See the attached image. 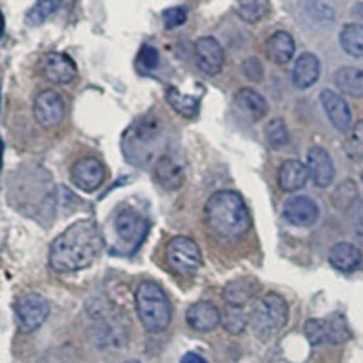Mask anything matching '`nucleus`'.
I'll return each mask as SVG.
<instances>
[{
	"mask_svg": "<svg viewBox=\"0 0 363 363\" xmlns=\"http://www.w3.org/2000/svg\"><path fill=\"white\" fill-rule=\"evenodd\" d=\"M356 196H358V187L352 180H347L343 184H340L338 189L333 194V203H335L338 209H349V207L354 203Z\"/></svg>",
	"mask_w": 363,
	"mask_h": 363,
	"instance_id": "473e14b6",
	"label": "nucleus"
},
{
	"mask_svg": "<svg viewBox=\"0 0 363 363\" xmlns=\"http://www.w3.org/2000/svg\"><path fill=\"white\" fill-rule=\"evenodd\" d=\"M186 320L194 330L209 333V330L216 329L218 323L222 322V313L211 301H196L187 309Z\"/></svg>",
	"mask_w": 363,
	"mask_h": 363,
	"instance_id": "f3484780",
	"label": "nucleus"
},
{
	"mask_svg": "<svg viewBox=\"0 0 363 363\" xmlns=\"http://www.w3.org/2000/svg\"><path fill=\"white\" fill-rule=\"evenodd\" d=\"M287 318H289L287 301L280 294L267 293L252 307L249 323H251L256 338L262 342H269L284 329Z\"/></svg>",
	"mask_w": 363,
	"mask_h": 363,
	"instance_id": "20e7f679",
	"label": "nucleus"
},
{
	"mask_svg": "<svg viewBox=\"0 0 363 363\" xmlns=\"http://www.w3.org/2000/svg\"><path fill=\"white\" fill-rule=\"evenodd\" d=\"M271 11L269 0H238L236 2V13L242 21L249 24H258L264 21Z\"/></svg>",
	"mask_w": 363,
	"mask_h": 363,
	"instance_id": "cd10ccee",
	"label": "nucleus"
},
{
	"mask_svg": "<svg viewBox=\"0 0 363 363\" xmlns=\"http://www.w3.org/2000/svg\"><path fill=\"white\" fill-rule=\"evenodd\" d=\"M236 106L240 111H244L245 115L251 116L252 120H262L265 118L269 111V104L258 91L251 89V87H242L235 96Z\"/></svg>",
	"mask_w": 363,
	"mask_h": 363,
	"instance_id": "5701e85b",
	"label": "nucleus"
},
{
	"mask_svg": "<svg viewBox=\"0 0 363 363\" xmlns=\"http://www.w3.org/2000/svg\"><path fill=\"white\" fill-rule=\"evenodd\" d=\"M66 106L62 96L53 89H44L37 95L33 102V115L38 124L45 129L57 128L64 120Z\"/></svg>",
	"mask_w": 363,
	"mask_h": 363,
	"instance_id": "1a4fd4ad",
	"label": "nucleus"
},
{
	"mask_svg": "<svg viewBox=\"0 0 363 363\" xmlns=\"http://www.w3.org/2000/svg\"><path fill=\"white\" fill-rule=\"evenodd\" d=\"M303 333L311 345H323V343L342 345V343L349 342L352 336L345 316L340 313L330 314L323 320H309L303 327Z\"/></svg>",
	"mask_w": 363,
	"mask_h": 363,
	"instance_id": "39448f33",
	"label": "nucleus"
},
{
	"mask_svg": "<svg viewBox=\"0 0 363 363\" xmlns=\"http://www.w3.org/2000/svg\"><path fill=\"white\" fill-rule=\"evenodd\" d=\"M242 73L245 74V79L258 82V80L264 79V66H262L258 58H249V60L242 64Z\"/></svg>",
	"mask_w": 363,
	"mask_h": 363,
	"instance_id": "e433bc0d",
	"label": "nucleus"
},
{
	"mask_svg": "<svg viewBox=\"0 0 363 363\" xmlns=\"http://www.w3.org/2000/svg\"><path fill=\"white\" fill-rule=\"evenodd\" d=\"M115 229L120 238L128 242L131 247H138L147 235L149 223L147 218H144L138 211L124 209L116 216Z\"/></svg>",
	"mask_w": 363,
	"mask_h": 363,
	"instance_id": "ddd939ff",
	"label": "nucleus"
},
{
	"mask_svg": "<svg viewBox=\"0 0 363 363\" xmlns=\"http://www.w3.org/2000/svg\"><path fill=\"white\" fill-rule=\"evenodd\" d=\"M71 182L74 187H79L84 193H93L99 189L104 182V167L102 162L96 158H80L71 167Z\"/></svg>",
	"mask_w": 363,
	"mask_h": 363,
	"instance_id": "9d476101",
	"label": "nucleus"
},
{
	"mask_svg": "<svg viewBox=\"0 0 363 363\" xmlns=\"http://www.w3.org/2000/svg\"><path fill=\"white\" fill-rule=\"evenodd\" d=\"M194 58H196L200 71L215 77L222 71L225 53H223L222 44L215 37H202L194 44Z\"/></svg>",
	"mask_w": 363,
	"mask_h": 363,
	"instance_id": "f8f14e48",
	"label": "nucleus"
},
{
	"mask_svg": "<svg viewBox=\"0 0 363 363\" xmlns=\"http://www.w3.org/2000/svg\"><path fill=\"white\" fill-rule=\"evenodd\" d=\"M155 177L165 191L180 189L184 180H186V173L182 169V165L167 155L158 158L157 164H155Z\"/></svg>",
	"mask_w": 363,
	"mask_h": 363,
	"instance_id": "412c9836",
	"label": "nucleus"
},
{
	"mask_svg": "<svg viewBox=\"0 0 363 363\" xmlns=\"http://www.w3.org/2000/svg\"><path fill=\"white\" fill-rule=\"evenodd\" d=\"M265 140L272 149H280L289 144V131L284 120L274 118L265 125Z\"/></svg>",
	"mask_w": 363,
	"mask_h": 363,
	"instance_id": "7c9ffc66",
	"label": "nucleus"
},
{
	"mask_svg": "<svg viewBox=\"0 0 363 363\" xmlns=\"http://www.w3.org/2000/svg\"><path fill=\"white\" fill-rule=\"evenodd\" d=\"M40 71L53 84H69L77 79V66L66 53L50 51L40 58Z\"/></svg>",
	"mask_w": 363,
	"mask_h": 363,
	"instance_id": "9b49d317",
	"label": "nucleus"
},
{
	"mask_svg": "<svg viewBox=\"0 0 363 363\" xmlns=\"http://www.w3.org/2000/svg\"><path fill=\"white\" fill-rule=\"evenodd\" d=\"M165 260L180 274H194L202 265V252L189 236H174L165 245Z\"/></svg>",
	"mask_w": 363,
	"mask_h": 363,
	"instance_id": "423d86ee",
	"label": "nucleus"
},
{
	"mask_svg": "<svg viewBox=\"0 0 363 363\" xmlns=\"http://www.w3.org/2000/svg\"><path fill=\"white\" fill-rule=\"evenodd\" d=\"M309 180V169L300 160H285L278 171V186L285 193H294L306 187Z\"/></svg>",
	"mask_w": 363,
	"mask_h": 363,
	"instance_id": "a211bd4d",
	"label": "nucleus"
},
{
	"mask_svg": "<svg viewBox=\"0 0 363 363\" xmlns=\"http://www.w3.org/2000/svg\"><path fill=\"white\" fill-rule=\"evenodd\" d=\"M329 262L338 271H354L362 264V251L349 242H340L330 249Z\"/></svg>",
	"mask_w": 363,
	"mask_h": 363,
	"instance_id": "b1692460",
	"label": "nucleus"
},
{
	"mask_svg": "<svg viewBox=\"0 0 363 363\" xmlns=\"http://www.w3.org/2000/svg\"><path fill=\"white\" fill-rule=\"evenodd\" d=\"M203 218L209 231L222 240L240 238L251 225L247 206L236 191L211 194L203 207Z\"/></svg>",
	"mask_w": 363,
	"mask_h": 363,
	"instance_id": "f03ea898",
	"label": "nucleus"
},
{
	"mask_svg": "<svg viewBox=\"0 0 363 363\" xmlns=\"http://www.w3.org/2000/svg\"><path fill=\"white\" fill-rule=\"evenodd\" d=\"M294 50H296L294 38L287 31H277V33H272L267 38V42H265V55L274 64L291 62Z\"/></svg>",
	"mask_w": 363,
	"mask_h": 363,
	"instance_id": "4be33fe9",
	"label": "nucleus"
},
{
	"mask_svg": "<svg viewBox=\"0 0 363 363\" xmlns=\"http://www.w3.org/2000/svg\"><path fill=\"white\" fill-rule=\"evenodd\" d=\"M320 102H322L325 115L329 116L330 124L335 125L338 131H351L352 113L342 95H338L333 89H323L322 95H320Z\"/></svg>",
	"mask_w": 363,
	"mask_h": 363,
	"instance_id": "4468645a",
	"label": "nucleus"
},
{
	"mask_svg": "<svg viewBox=\"0 0 363 363\" xmlns=\"http://www.w3.org/2000/svg\"><path fill=\"white\" fill-rule=\"evenodd\" d=\"M260 284L255 278H238L223 287V300L227 301V306L244 307L260 293Z\"/></svg>",
	"mask_w": 363,
	"mask_h": 363,
	"instance_id": "aec40b11",
	"label": "nucleus"
},
{
	"mask_svg": "<svg viewBox=\"0 0 363 363\" xmlns=\"http://www.w3.org/2000/svg\"><path fill=\"white\" fill-rule=\"evenodd\" d=\"M60 6V0H37V4L28 11L26 22L29 26H38L45 21V18L53 15Z\"/></svg>",
	"mask_w": 363,
	"mask_h": 363,
	"instance_id": "2f4dec72",
	"label": "nucleus"
},
{
	"mask_svg": "<svg viewBox=\"0 0 363 363\" xmlns=\"http://www.w3.org/2000/svg\"><path fill=\"white\" fill-rule=\"evenodd\" d=\"M352 15H354V17H358L359 21L363 22V2L354 4V8H352Z\"/></svg>",
	"mask_w": 363,
	"mask_h": 363,
	"instance_id": "58836bf2",
	"label": "nucleus"
},
{
	"mask_svg": "<svg viewBox=\"0 0 363 363\" xmlns=\"http://www.w3.org/2000/svg\"><path fill=\"white\" fill-rule=\"evenodd\" d=\"M320 209L309 196H293L285 202L284 216L296 227H311L318 220Z\"/></svg>",
	"mask_w": 363,
	"mask_h": 363,
	"instance_id": "dca6fc26",
	"label": "nucleus"
},
{
	"mask_svg": "<svg viewBox=\"0 0 363 363\" xmlns=\"http://www.w3.org/2000/svg\"><path fill=\"white\" fill-rule=\"evenodd\" d=\"M340 45L347 55L363 58V26L347 24L340 33Z\"/></svg>",
	"mask_w": 363,
	"mask_h": 363,
	"instance_id": "c85d7f7f",
	"label": "nucleus"
},
{
	"mask_svg": "<svg viewBox=\"0 0 363 363\" xmlns=\"http://www.w3.org/2000/svg\"><path fill=\"white\" fill-rule=\"evenodd\" d=\"M347 151L354 158H363V120H358L347 136Z\"/></svg>",
	"mask_w": 363,
	"mask_h": 363,
	"instance_id": "72a5a7b5",
	"label": "nucleus"
},
{
	"mask_svg": "<svg viewBox=\"0 0 363 363\" xmlns=\"http://www.w3.org/2000/svg\"><path fill=\"white\" fill-rule=\"evenodd\" d=\"M157 116L145 115L136 120L135 125L128 131L124 138L125 155L129 160H138V153H145V147H151L160 138V124Z\"/></svg>",
	"mask_w": 363,
	"mask_h": 363,
	"instance_id": "0eeeda50",
	"label": "nucleus"
},
{
	"mask_svg": "<svg viewBox=\"0 0 363 363\" xmlns=\"http://www.w3.org/2000/svg\"><path fill=\"white\" fill-rule=\"evenodd\" d=\"M180 363H207V362L202 358V356L196 354V352H187V354H184V358L180 359Z\"/></svg>",
	"mask_w": 363,
	"mask_h": 363,
	"instance_id": "4c0bfd02",
	"label": "nucleus"
},
{
	"mask_svg": "<svg viewBox=\"0 0 363 363\" xmlns=\"http://www.w3.org/2000/svg\"><path fill=\"white\" fill-rule=\"evenodd\" d=\"M162 21H164V26L167 29L178 28V26H182L187 21V9L182 8V6L165 9V11L162 13Z\"/></svg>",
	"mask_w": 363,
	"mask_h": 363,
	"instance_id": "c9c22d12",
	"label": "nucleus"
},
{
	"mask_svg": "<svg viewBox=\"0 0 363 363\" xmlns=\"http://www.w3.org/2000/svg\"><path fill=\"white\" fill-rule=\"evenodd\" d=\"M301 8H303L307 21L313 22L314 26L327 28V26H330L336 21L335 9L330 8L329 4H325V2H322V0H303Z\"/></svg>",
	"mask_w": 363,
	"mask_h": 363,
	"instance_id": "bb28decb",
	"label": "nucleus"
},
{
	"mask_svg": "<svg viewBox=\"0 0 363 363\" xmlns=\"http://www.w3.org/2000/svg\"><path fill=\"white\" fill-rule=\"evenodd\" d=\"M335 86L352 99H363V69L352 66L340 67L335 73Z\"/></svg>",
	"mask_w": 363,
	"mask_h": 363,
	"instance_id": "393cba45",
	"label": "nucleus"
},
{
	"mask_svg": "<svg viewBox=\"0 0 363 363\" xmlns=\"http://www.w3.org/2000/svg\"><path fill=\"white\" fill-rule=\"evenodd\" d=\"M307 169H309V178L314 182L316 187H329L335 180V164L333 158L323 147H313L307 155Z\"/></svg>",
	"mask_w": 363,
	"mask_h": 363,
	"instance_id": "2eb2a0df",
	"label": "nucleus"
},
{
	"mask_svg": "<svg viewBox=\"0 0 363 363\" xmlns=\"http://www.w3.org/2000/svg\"><path fill=\"white\" fill-rule=\"evenodd\" d=\"M136 313L147 333H162L169 327L173 309L160 285L151 280L138 284L135 293Z\"/></svg>",
	"mask_w": 363,
	"mask_h": 363,
	"instance_id": "7ed1b4c3",
	"label": "nucleus"
},
{
	"mask_svg": "<svg viewBox=\"0 0 363 363\" xmlns=\"http://www.w3.org/2000/svg\"><path fill=\"white\" fill-rule=\"evenodd\" d=\"M165 100L171 106V109L184 118H194L200 111V99L193 95H184L177 87H169L165 91Z\"/></svg>",
	"mask_w": 363,
	"mask_h": 363,
	"instance_id": "a878e982",
	"label": "nucleus"
},
{
	"mask_svg": "<svg viewBox=\"0 0 363 363\" xmlns=\"http://www.w3.org/2000/svg\"><path fill=\"white\" fill-rule=\"evenodd\" d=\"M104 238L93 220H79L55 238L50 264L57 272H74L89 267L99 258Z\"/></svg>",
	"mask_w": 363,
	"mask_h": 363,
	"instance_id": "f257e3e1",
	"label": "nucleus"
},
{
	"mask_svg": "<svg viewBox=\"0 0 363 363\" xmlns=\"http://www.w3.org/2000/svg\"><path fill=\"white\" fill-rule=\"evenodd\" d=\"M15 314H17L18 327L24 333H33L50 316V303L40 294H24L18 298Z\"/></svg>",
	"mask_w": 363,
	"mask_h": 363,
	"instance_id": "6e6552de",
	"label": "nucleus"
},
{
	"mask_svg": "<svg viewBox=\"0 0 363 363\" xmlns=\"http://www.w3.org/2000/svg\"><path fill=\"white\" fill-rule=\"evenodd\" d=\"M322 74V64L318 60L316 55L303 53L296 58L293 66V84L300 89L314 86Z\"/></svg>",
	"mask_w": 363,
	"mask_h": 363,
	"instance_id": "6ab92c4d",
	"label": "nucleus"
},
{
	"mask_svg": "<svg viewBox=\"0 0 363 363\" xmlns=\"http://www.w3.org/2000/svg\"><path fill=\"white\" fill-rule=\"evenodd\" d=\"M158 60H160V55H158L157 48L153 45H144L138 53V58H136V62H138V67H142L144 71H151L158 66Z\"/></svg>",
	"mask_w": 363,
	"mask_h": 363,
	"instance_id": "f704fd0d",
	"label": "nucleus"
},
{
	"mask_svg": "<svg viewBox=\"0 0 363 363\" xmlns=\"http://www.w3.org/2000/svg\"><path fill=\"white\" fill-rule=\"evenodd\" d=\"M220 325L229 333V335H242L247 327V316L244 309L236 306H227L222 311V322Z\"/></svg>",
	"mask_w": 363,
	"mask_h": 363,
	"instance_id": "c756f323",
	"label": "nucleus"
}]
</instances>
